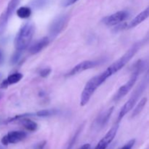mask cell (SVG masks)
<instances>
[{"instance_id":"obj_16","label":"cell","mask_w":149,"mask_h":149,"mask_svg":"<svg viewBox=\"0 0 149 149\" xmlns=\"http://www.w3.org/2000/svg\"><path fill=\"white\" fill-rule=\"evenodd\" d=\"M147 100H147L146 97H143V98H142L140 100L139 103H138V104L133 109V111L132 113V118L135 117V116H137L141 113V112L143 110L144 107H145L146 104Z\"/></svg>"},{"instance_id":"obj_23","label":"cell","mask_w":149,"mask_h":149,"mask_svg":"<svg viewBox=\"0 0 149 149\" xmlns=\"http://www.w3.org/2000/svg\"><path fill=\"white\" fill-rule=\"evenodd\" d=\"M51 71H52V70L49 68H43V69L41 70V71L39 72V75L42 77H43V78H46V77H47L50 74Z\"/></svg>"},{"instance_id":"obj_14","label":"cell","mask_w":149,"mask_h":149,"mask_svg":"<svg viewBox=\"0 0 149 149\" xmlns=\"http://www.w3.org/2000/svg\"><path fill=\"white\" fill-rule=\"evenodd\" d=\"M23 74L21 73H14L12 74L11 75L9 76L6 79L3 80L2 82L0 84V88L1 89H6L12 84H16V83L19 82L20 80L23 78Z\"/></svg>"},{"instance_id":"obj_20","label":"cell","mask_w":149,"mask_h":149,"mask_svg":"<svg viewBox=\"0 0 149 149\" xmlns=\"http://www.w3.org/2000/svg\"><path fill=\"white\" fill-rule=\"evenodd\" d=\"M57 112L58 111L55 109H44V110L37 111L35 113V115L39 117H47V116L55 115Z\"/></svg>"},{"instance_id":"obj_18","label":"cell","mask_w":149,"mask_h":149,"mask_svg":"<svg viewBox=\"0 0 149 149\" xmlns=\"http://www.w3.org/2000/svg\"><path fill=\"white\" fill-rule=\"evenodd\" d=\"M9 18L10 17L7 16L5 12H4L0 16V35H2L5 31Z\"/></svg>"},{"instance_id":"obj_8","label":"cell","mask_w":149,"mask_h":149,"mask_svg":"<svg viewBox=\"0 0 149 149\" xmlns=\"http://www.w3.org/2000/svg\"><path fill=\"white\" fill-rule=\"evenodd\" d=\"M119 125L118 122H116V124L115 125H113L109 131H108L107 133L105 135V136L100 140L98 142V143L97 144V146H95V148L94 149H106L109 147V146L110 145L111 143L113 141V140L114 139L115 136H116V133L118 132V130H119Z\"/></svg>"},{"instance_id":"obj_11","label":"cell","mask_w":149,"mask_h":149,"mask_svg":"<svg viewBox=\"0 0 149 149\" xmlns=\"http://www.w3.org/2000/svg\"><path fill=\"white\" fill-rule=\"evenodd\" d=\"M113 109L114 108L111 107L110 109L106 110L105 111L101 112L97 116V118L95 119V122L93 123V127L95 128L96 130H100L103 127L106 126V125L109 122V119L111 118L112 113H113Z\"/></svg>"},{"instance_id":"obj_29","label":"cell","mask_w":149,"mask_h":149,"mask_svg":"<svg viewBox=\"0 0 149 149\" xmlns=\"http://www.w3.org/2000/svg\"><path fill=\"white\" fill-rule=\"evenodd\" d=\"M2 96H3V95L1 94V93H0V99H1V97H2Z\"/></svg>"},{"instance_id":"obj_1","label":"cell","mask_w":149,"mask_h":149,"mask_svg":"<svg viewBox=\"0 0 149 149\" xmlns=\"http://www.w3.org/2000/svg\"><path fill=\"white\" fill-rule=\"evenodd\" d=\"M109 74H107L106 71H103L100 74L95 76L92 79H90L87 84H85L81 95V98H80V105L81 106H84L88 103L90 98L94 94L97 88L101 85L102 84L106 81L107 79L109 78Z\"/></svg>"},{"instance_id":"obj_4","label":"cell","mask_w":149,"mask_h":149,"mask_svg":"<svg viewBox=\"0 0 149 149\" xmlns=\"http://www.w3.org/2000/svg\"><path fill=\"white\" fill-rule=\"evenodd\" d=\"M146 86V84L145 82L141 83L139 85V87L137 88V90L134 92V93L132 95V96L130 97L129 100H128L125 103V105L122 106L120 111H119V116H118V123H119V122L122 121V119L125 117V116L127 113H129L132 109H133L134 106H135L138 99H139V97H141V95H142L143 92L145 90Z\"/></svg>"},{"instance_id":"obj_27","label":"cell","mask_w":149,"mask_h":149,"mask_svg":"<svg viewBox=\"0 0 149 149\" xmlns=\"http://www.w3.org/2000/svg\"><path fill=\"white\" fill-rule=\"evenodd\" d=\"M77 0H68L66 1V4H65V6H68V5H71L72 4L75 3Z\"/></svg>"},{"instance_id":"obj_30","label":"cell","mask_w":149,"mask_h":149,"mask_svg":"<svg viewBox=\"0 0 149 149\" xmlns=\"http://www.w3.org/2000/svg\"><path fill=\"white\" fill-rule=\"evenodd\" d=\"M1 74H0V79H1Z\"/></svg>"},{"instance_id":"obj_3","label":"cell","mask_w":149,"mask_h":149,"mask_svg":"<svg viewBox=\"0 0 149 149\" xmlns=\"http://www.w3.org/2000/svg\"><path fill=\"white\" fill-rule=\"evenodd\" d=\"M141 45H142V42H141L135 44V45H134L132 47L130 48V49H128V50L120 58H119V59H118L117 61H115L114 63H113L110 66L108 67L105 71L107 72V74H109V77H111L112 75L116 74V73L118 72L119 70L122 69L127 63H129L130 61L135 56V54H136L137 52H138V51L139 50Z\"/></svg>"},{"instance_id":"obj_12","label":"cell","mask_w":149,"mask_h":149,"mask_svg":"<svg viewBox=\"0 0 149 149\" xmlns=\"http://www.w3.org/2000/svg\"><path fill=\"white\" fill-rule=\"evenodd\" d=\"M149 17V7L143 10L138 15L135 16L129 23H126V29H132L142 23L144 20Z\"/></svg>"},{"instance_id":"obj_6","label":"cell","mask_w":149,"mask_h":149,"mask_svg":"<svg viewBox=\"0 0 149 149\" xmlns=\"http://www.w3.org/2000/svg\"><path fill=\"white\" fill-rule=\"evenodd\" d=\"M68 22V17L67 15H62L57 17L51 23L49 27V34L52 37H55L61 33L66 27Z\"/></svg>"},{"instance_id":"obj_31","label":"cell","mask_w":149,"mask_h":149,"mask_svg":"<svg viewBox=\"0 0 149 149\" xmlns=\"http://www.w3.org/2000/svg\"><path fill=\"white\" fill-rule=\"evenodd\" d=\"M0 149H3V148H1V146H0Z\"/></svg>"},{"instance_id":"obj_15","label":"cell","mask_w":149,"mask_h":149,"mask_svg":"<svg viewBox=\"0 0 149 149\" xmlns=\"http://www.w3.org/2000/svg\"><path fill=\"white\" fill-rule=\"evenodd\" d=\"M20 124L26 128L27 130L30 132H35L38 129V125L31 119H29L28 117H24L20 119Z\"/></svg>"},{"instance_id":"obj_13","label":"cell","mask_w":149,"mask_h":149,"mask_svg":"<svg viewBox=\"0 0 149 149\" xmlns=\"http://www.w3.org/2000/svg\"><path fill=\"white\" fill-rule=\"evenodd\" d=\"M49 39L47 36L42 38V39L36 41L33 45H32L30 47V48H29V52L31 54H33V55L39 53V52H41L44 48L46 47L49 45Z\"/></svg>"},{"instance_id":"obj_28","label":"cell","mask_w":149,"mask_h":149,"mask_svg":"<svg viewBox=\"0 0 149 149\" xmlns=\"http://www.w3.org/2000/svg\"><path fill=\"white\" fill-rule=\"evenodd\" d=\"M4 62V55H3L2 52L0 50V65L3 63Z\"/></svg>"},{"instance_id":"obj_25","label":"cell","mask_w":149,"mask_h":149,"mask_svg":"<svg viewBox=\"0 0 149 149\" xmlns=\"http://www.w3.org/2000/svg\"><path fill=\"white\" fill-rule=\"evenodd\" d=\"M47 1V0H33V5L35 6V7H41L46 4Z\"/></svg>"},{"instance_id":"obj_17","label":"cell","mask_w":149,"mask_h":149,"mask_svg":"<svg viewBox=\"0 0 149 149\" xmlns=\"http://www.w3.org/2000/svg\"><path fill=\"white\" fill-rule=\"evenodd\" d=\"M16 13H17V15L20 18H29L31 16V10L29 7H21L17 9Z\"/></svg>"},{"instance_id":"obj_2","label":"cell","mask_w":149,"mask_h":149,"mask_svg":"<svg viewBox=\"0 0 149 149\" xmlns=\"http://www.w3.org/2000/svg\"><path fill=\"white\" fill-rule=\"evenodd\" d=\"M35 32L34 25L31 22L25 23L15 39V47L17 50L23 51L26 49L30 45Z\"/></svg>"},{"instance_id":"obj_10","label":"cell","mask_w":149,"mask_h":149,"mask_svg":"<svg viewBox=\"0 0 149 149\" xmlns=\"http://www.w3.org/2000/svg\"><path fill=\"white\" fill-rule=\"evenodd\" d=\"M99 64L98 61H84L82 62L79 63L77 65L71 68V71L67 74V77H72V76L77 75V74L82 73L83 71H85L87 70L91 69V68H95L96 65Z\"/></svg>"},{"instance_id":"obj_9","label":"cell","mask_w":149,"mask_h":149,"mask_svg":"<svg viewBox=\"0 0 149 149\" xmlns=\"http://www.w3.org/2000/svg\"><path fill=\"white\" fill-rule=\"evenodd\" d=\"M128 17V13L126 11H119L111 15L106 16L103 19V23L107 26H113L119 25L125 21Z\"/></svg>"},{"instance_id":"obj_19","label":"cell","mask_w":149,"mask_h":149,"mask_svg":"<svg viewBox=\"0 0 149 149\" xmlns=\"http://www.w3.org/2000/svg\"><path fill=\"white\" fill-rule=\"evenodd\" d=\"M19 2H20V0H11V1L9 2L7 9H6V10L4 11L9 17H11L12 15L13 14L14 11L15 10L16 7L18 5Z\"/></svg>"},{"instance_id":"obj_7","label":"cell","mask_w":149,"mask_h":149,"mask_svg":"<svg viewBox=\"0 0 149 149\" xmlns=\"http://www.w3.org/2000/svg\"><path fill=\"white\" fill-rule=\"evenodd\" d=\"M26 137H27V134L24 131H11L1 138V142L4 146H7L9 144H15L23 141Z\"/></svg>"},{"instance_id":"obj_24","label":"cell","mask_w":149,"mask_h":149,"mask_svg":"<svg viewBox=\"0 0 149 149\" xmlns=\"http://www.w3.org/2000/svg\"><path fill=\"white\" fill-rule=\"evenodd\" d=\"M135 143V139H132L130 141H128L125 145H124L122 148L119 149H132L133 148L134 145Z\"/></svg>"},{"instance_id":"obj_32","label":"cell","mask_w":149,"mask_h":149,"mask_svg":"<svg viewBox=\"0 0 149 149\" xmlns=\"http://www.w3.org/2000/svg\"><path fill=\"white\" fill-rule=\"evenodd\" d=\"M0 122H1V119H0Z\"/></svg>"},{"instance_id":"obj_22","label":"cell","mask_w":149,"mask_h":149,"mask_svg":"<svg viewBox=\"0 0 149 149\" xmlns=\"http://www.w3.org/2000/svg\"><path fill=\"white\" fill-rule=\"evenodd\" d=\"M21 52L22 51H20V50L16 51L14 55H13V57H12V59H11L12 63L15 64L19 61V59H20V55H21Z\"/></svg>"},{"instance_id":"obj_21","label":"cell","mask_w":149,"mask_h":149,"mask_svg":"<svg viewBox=\"0 0 149 149\" xmlns=\"http://www.w3.org/2000/svg\"><path fill=\"white\" fill-rule=\"evenodd\" d=\"M80 131H81V130L80 129H79L78 130H77V132H76L75 135L73 136V138H71V141H69V143H68V146L66 147V148L65 149H72L73 148V146H74V143H75L76 141H77V138H78L79 135Z\"/></svg>"},{"instance_id":"obj_5","label":"cell","mask_w":149,"mask_h":149,"mask_svg":"<svg viewBox=\"0 0 149 149\" xmlns=\"http://www.w3.org/2000/svg\"><path fill=\"white\" fill-rule=\"evenodd\" d=\"M139 74L140 73L138 72V71H133L132 72V76L130 78V79L125 84L121 86L119 90H117V92L116 93V94L114 95V96L113 97V100L114 101H118L120 99H122V97H125L132 90V88L135 85V83H136L137 80H138Z\"/></svg>"},{"instance_id":"obj_26","label":"cell","mask_w":149,"mask_h":149,"mask_svg":"<svg viewBox=\"0 0 149 149\" xmlns=\"http://www.w3.org/2000/svg\"><path fill=\"white\" fill-rule=\"evenodd\" d=\"M79 149H92L91 146L89 143H85Z\"/></svg>"}]
</instances>
